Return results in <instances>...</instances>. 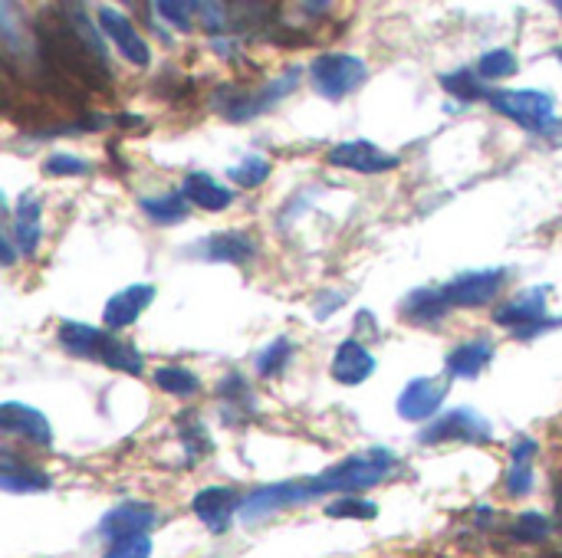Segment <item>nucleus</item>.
I'll return each mask as SVG.
<instances>
[{"label": "nucleus", "mask_w": 562, "mask_h": 558, "mask_svg": "<svg viewBox=\"0 0 562 558\" xmlns=\"http://www.w3.org/2000/svg\"><path fill=\"white\" fill-rule=\"evenodd\" d=\"M533 460H537V444L533 441H517L510 454V470H507V490L510 497H527L533 487Z\"/></svg>", "instance_id": "b1692460"}, {"label": "nucleus", "mask_w": 562, "mask_h": 558, "mask_svg": "<svg viewBox=\"0 0 562 558\" xmlns=\"http://www.w3.org/2000/svg\"><path fill=\"white\" fill-rule=\"evenodd\" d=\"M112 332H102V329H92L86 322H63L59 326V345L69 352V355H79V358H102V349L109 342Z\"/></svg>", "instance_id": "aec40b11"}, {"label": "nucleus", "mask_w": 562, "mask_h": 558, "mask_svg": "<svg viewBox=\"0 0 562 558\" xmlns=\"http://www.w3.org/2000/svg\"><path fill=\"white\" fill-rule=\"evenodd\" d=\"M0 487L7 493H46L49 490V477L33 470V467H20L7 451L0 454Z\"/></svg>", "instance_id": "4be33fe9"}, {"label": "nucleus", "mask_w": 562, "mask_h": 558, "mask_svg": "<svg viewBox=\"0 0 562 558\" xmlns=\"http://www.w3.org/2000/svg\"><path fill=\"white\" fill-rule=\"evenodd\" d=\"M181 194H184V201H191V204H198L201 210H211V214L227 210L231 201H234V191H227L224 184H217V181H214L211 174H204V171L188 174L184 184H181Z\"/></svg>", "instance_id": "6ab92c4d"}, {"label": "nucleus", "mask_w": 562, "mask_h": 558, "mask_svg": "<svg viewBox=\"0 0 562 558\" xmlns=\"http://www.w3.org/2000/svg\"><path fill=\"white\" fill-rule=\"evenodd\" d=\"M0 428H3L7 434L26 437V441L40 444V447H49V444H53V431H49L46 418H43L36 408H30V405L7 401V405L0 408Z\"/></svg>", "instance_id": "f3484780"}, {"label": "nucleus", "mask_w": 562, "mask_h": 558, "mask_svg": "<svg viewBox=\"0 0 562 558\" xmlns=\"http://www.w3.org/2000/svg\"><path fill=\"white\" fill-rule=\"evenodd\" d=\"M487 102L501 115H507L533 132H543L547 122H553V115H557V99L540 89H497L487 95Z\"/></svg>", "instance_id": "20e7f679"}, {"label": "nucleus", "mask_w": 562, "mask_h": 558, "mask_svg": "<svg viewBox=\"0 0 562 558\" xmlns=\"http://www.w3.org/2000/svg\"><path fill=\"white\" fill-rule=\"evenodd\" d=\"M217 395H221V401L231 411H254V395H250V388H247V382L240 375H227L221 382V391Z\"/></svg>", "instance_id": "f704fd0d"}, {"label": "nucleus", "mask_w": 562, "mask_h": 558, "mask_svg": "<svg viewBox=\"0 0 562 558\" xmlns=\"http://www.w3.org/2000/svg\"><path fill=\"white\" fill-rule=\"evenodd\" d=\"M520 66H517V56L510 53V49H491V53H484L481 56V62H477V76L481 79H507V76H514Z\"/></svg>", "instance_id": "2f4dec72"}, {"label": "nucleus", "mask_w": 562, "mask_h": 558, "mask_svg": "<svg viewBox=\"0 0 562 558\" xmlns=\"http://www.w3.org/2000/svg\"><path fill=\"white\" fill-rule=\"evenodd\" d=\"M372 375H375V358H372V352H369L366 345H359L356 339H349V342H342V345L336 349L333 378H336L339 385L356 388V385H362V382L372 378Z\"/></svg>", "instance_id": "a211bd4d"}, {"label": "nucleus", "mask_w": 562, "mask_h": 558, "mask_svg": "<svg viewBox=\"0 0 562 558\" xmlns=\"http://www.w3.org/2000/svg\"><path fill=\"white\" fill-rule=\"evenodd\" d=\"M13 260H16V253H13V237H10V230H3V266H13Z\"/></svg>", "instance_id": "a19ab883"}, {"label": "nucleus", "mask_w": 562, "mask_h": 558, "mask_svg": "<svg viewBox=\"0 0 562 558\" xmlns=\"http://www.w3.org/2000/svg\"><path fill=\"white\" fill-rule=\"evenodd\" d=\"M557 10H560V13H562V0H557Z\"/></svg>", "instance_id": "37998d69"}, {"label": "nucleus", "mask_w": 562, "mask_h": 558, "mask_svg": "<svg viewBox=\"0 0 562 558\" xmlns=\"http://www.w3.org/2000/svg\"><path fill=\"white\" fill-rule=\"evenodd\" d=\"M63 13H66V20H69V26L76 30V36L82 39V46L109 69V49H105V39H102V33L89 23V16H86V10L82 7H76V3H63Z\"/></svg>", "instance_id": "a878e982"}, {"label": "nucleus", "mask_w": 562, "mask_h": 558, "mask_svg": "<svg viewBox=\"0 0 562 558\" xmlns=\"http://www.w3.org/2000/svg\"><path fill=\"white\" fill-rule=\"evenodd\" d=\"M99 362H105L109 368L125 372V375H142V368H145V362H142L138 349H135L132 342L115 339V335H109V342H105V349H102V358H99Z\"/></svg>", "instance_id": "c85d7f7f"}, {"label": "nucleus", "mask_w": 562, "mask_h": 558, "mask_svg": "<svg viewBox=\"0 0 562 558\" xmlns=\"http://www.w3.org/2000/svg\"><path fill=\"white\" fill-rule=\"evenodd\" d=\"M326 516L329 520H375L379 506L369 500H359V497H342V500L326 506Z\"/></svg>", "instance_id": "72a5a7b5"}, {"label": "nucleus", "mask_w": 562, "mask_h": 558, "mask_svg": "<svg viewBox=\"0 0 562 558\" xmlns=\"http://www.w3.org/2000/svg\"><path fill=\"white\" fill-rule=\"evenodd\" d=\"M155 385L165 391V395H175V398H191L201 391V378L181 365H165L155 372Z\"/></svg>", "instance_id": "cd10ccee"}, {"label": "nucleus", "mask_w": 562, "mask_h": 558, "mask_svg": "<svg viewBox=\"0 0 562 558\" xmlns=\"http://www.w3.org/2000/svg\"><path fill=\"white\" fill-rule=\"evenodd\" d=\"M547 293H550L547 286H537V289H527V293L514 296L507 306L494 309V322L507 326V329H517V332H527V329L547 322Z\"/></svg>", "instance_id": "9b49d317"}, {"label": "nucleus", "mask_w": 562, "mask_h": 558, "mask_svg": "<svg viewBox=\"0 0 562 558\" xmlns=\"http://www.w3.org/2000/svg\"><path fill=\"white\" fill-rule=\"evenodd\" d=\"M7 230H10V237H13V243H16V250L23 257L36 253V247H40V201L23 197L20 207L13 210V224Z\"/></svg>", "instance_id": "412c9836"}, {"label": "nucleus", "mask_w": 562, "mask_h": 558, "mask_svg": "<svg viewBox=\"0 0 562 558\" xmlns=\"http://www.w3.org/2000/svg\"><path fill=\"white\" fill-rule=\"evenodd\" d=\"M194 10H198V3H175V0H158L155 3V13L165 16L178 30H191V13Z\"/></svg>", "instance_id": "e433bc0d"}, {"label": "nucleus", "mask_w": 562, "mask_h": 558, "mask_svg": "<svg viewBox=\"0 0 562 558\" xmlns=\"http://www.w3.org/2000/svg\"><path fill=\"white\" fill-rule=\"evenodd\" d=\"M43 171L46 174H56V178H69V174H86L89 171V164L82 161V158H76V155H49L46 161H43Z\"/></svg>", "instance_id": "4c0bfd02"}, {"label": "nucleus", "mask_w": 562, "mask_h": 558, "mask_svg": "<svg viewBox=\"0 0 562 558\" xmlns=\"http://www.w3.org/2000/svg\"><path fill=\"white\" fill-rule=\"evenodd\" d=\"M148 556H151V543H148V536L119 539V543H112V549L105 553V558H148Z\"/></svg>", "instance_id": "58836bf2"}, {"label": "nucleus", "mask_w": 562, "mask_h": 558, "mask_svg": "<svg viewBox=\"0 0 562 558\" xmlns=\"http://www.w3.org/2000/svg\"><path fill=\"white\" fill-rule=\"evenodd\" d=\"M151 299H155V286H148V283H132V286L119 289V293L105 303L102 322H105L109 329H125V326H132V322L151 306Z\"/></svg>", "instance_id": "2eb2a0df"}, {"label": "nucleus", "mask_w": 562, "mask_h": 558, "mask_svg": "<svg viewBox=\"0 0 562 558\" xmlns=\"http://www.w3.org/2000/svg\"><path fill=\"white\" fill-rule=\"evenodd\" d=\"M507 273L504 270H477V273H461L451 283L441 286V296L448 299V306L454 309H477L497 299L501 286H504Z\"/></svg>", "instance_id": "423d86ee"}, {"label": "nucleus", "mask_w": 562, "mask_h": 558, "mask_svg": "<svg viewBox=\"0 0 562 558\" xmlns=\"http://www.w3.org/2000/svg\"><path fill=\"white\" fill-rule=\"evenodd\" d=\"M290 355H293L290 339H277V342H270V345L260 352V358H257V372H260L263 378H277V375L290 365Z\"/></svg>", "instance_id": "473e14b6"}, {"label": "nucleus", "mask_w": 562, "mask_h": 558, "mask_svg": "<svg viewBox=\"0 0 562 558\" xmlns=\"http://www.w3.org/2000/svg\"><path fill=\"white\" fill-rule=\"evenodd\" d=\"M395 464H398L395 454L375 447V451L356 454V457L336 464L333 470H326L316 480V490H319V497L323 493H356V490H369V487L382 483L395 470Z\"/></svg>", "instance_id": "f03ea898"}, {"label": "nucleus", "mask_w": 562, "mask_h": 558, "mask_svg": "<svg viewBox=\"0 0 562 558\" xmlns=\"http://www.w3.org/2000/svg\"><path fill=\"white\" fill-rule=\"evenodd\" d=\"M191 253H198L207 263H234V266H244V263H250L257 257V243L250 237L237 234V230H224V234H211V237L198 240Z\"/></svg>", "instance_id": "ddd939ff"}, {"label": "nucleus", "mask_w": 562, "mask_h": 558, "mask_svg": "<svg viewBox=\"0 0 562 558\" xmlns=\"http://www.w3.org/2000/svg\"><path fill=\"white\" fill-rule=\"evenodd\" d=\"M36 46H40V59L49 72H56L59 79L89 86V89H102L112 76V69H105L76 36V30L69 26L63 7L46 10L36 20Z\"/></svg>", "instance_id": "f257e3e1"}, {"label": "nucleus", "mask_w": 562, "mask_h": 558, "mask_svg": "<svg viewBox=\"0 0 562 558\" xmlns=\"http://www.w3.org/2000/svg\"><path fill=\"white\" fill-rule=\"evenodd\" d=\"M448 391H451L448 378H415V382H408L402 398H398L402 421H428V418H435L441 411Z\"/></svg>", "instance_id": "1a4fd4ad"}, {"label": "nucleus", "mask_w": 562, "mask_h": 558, "mask_svg": "<svg viewBox=\"0 0 562 558\" xmlns=\"http://www.w3.org/2000/svg\"><path fill=\"white\" fill-rule=\"evenodd\" d=\"M99 30L119 46V53H122L128 62H135V66H148V62H151L148 43L138 36V30L132 26V20H128L125 13H119L115 7H102V10H99Z\"/></svg>", "instance_id": "9d476101"}, {"label": "nucleus", "mask_w": 562, "mask_h": 558, "mask_svg": "<svg viewBox=\"0 0 562 558\" xmlns=\"http://www.w3.org/2000/svg\"><path fill=\"white\" fill-rule=\"evenodd\" d=\"M326 161L342 168V171H359V174H382V171H392L398 168V155L379 148L375 141H366V138H356V141H339L326 151Z\"/></svg>", "instance_id": "0eeeda50"}, {"label": "nucleus", "mask_w": 562, "mask_h": 558, "mask_svg": "<svg viewBox=\"0 0 562 558\" xmlns=\"http://www.w3.org/2000/svg\"><path fill=\"white\" fill-rule=\"evenodd\" d=\"M138 207L145 210L148 220L155 224H178L188 217V204H184V194H161V197H142Z\"/></svg>", "instance_id": "bb28decb"}, {"label": "nucleus", "mask_w": 562, "mask_h": 558, "mask_svg": "<svg viewBox=\"0 0 562 558\" xmlns=\"http://www.w3.org/2000/svg\"><path fill=\"white\" fill-rule=\"evenodd\" d=\"M557 59H560V62H562V46H560V49H557Z\"/></svg>", "instance_id": "79ce46f5"}, {"label": "nucleus", "mask_w": 562, "mask_h": 558, "mask_svg": "<svg viewBox=\"0 0 562 558\" xmlns=\"http://www.w3.org/2000/svg\"><path fill=\"white\" fill-rule=\"evenodd\" d=\"M194 513L204 526H211L214 533H224L234 520V513H240L244 500L237 497V490H227V487H207L194 497Z\"/></svg>", "instance_id": "dca6fc26"}, {"label": "nucleus", "mask_w": 562, "mask_h": 558, "mask_svg": "<svg viewBox=\"0 0 562 558\" xmlns=\"http://www.w3.org/2000/svg\"><path fill=\"white\" fill-rule=\"evenodd\" d=\"M319 490H316V480L310 483H273V487H260L254 490L244 506H240V520L254 523L260 516H270L283 506H296V503H306V500H316Z\"/></svg>", "instance_id": "6e6552de"}, {"label": "nucleus", "mask_w": 562, "mask_h": 558, "mask_svg": "<svg viewBox=\"0 0 562 558\" xmlns=\"http://www.w3.org/2000/svg\"><path fill=\"white\" fill-rule=\"evenodd\" d=\"M270 168H273V164H270L263 155H247V158H244L240 164H234L227 174H231V181H234L237 187H247V191H250V187H260V184L270 178Z\"/></svg>", "instance_id": "7c9ffc66"}, {"label": "nucleus", "mask_w": 562, "mask_h": 558, "mask_svg": "<svg viewBox=\"0 0 562 558\" xmlns=\"http://www.w3.org/2000/svg\"><path fill=\"white\" fill-rule=\"evenodd\" d=\"M494 358V345L477 339V342H464L458 345L451 355H448V372L458 375V378H477Z\"/></svg>", "instance_id": "5701e85b"}, {"label": "nucleus", "mask_w": 562, "mask_h": 558, "mask_svg": "<svg viewBox=\"0 0 562 558\" xmlns=\"http://www.w3.org/2000/svg\"><path fill=\"white\" fill-rule=\"evenodd\" d=\"M310 72H313L316 92L326 95V99H346L369 76L366 62L359 56H352V53H323V56H316Z\"/></svg>", "instance_id": "7ed1b4c3"}, {"label": "nucleus", "mask_w": 562, "mask_h": 558, "mask_svg": "<svg viewBox=\"0 0 562 558\" xmlns=\"http://www.w3.org/2000/svg\"><path fill=\"white\" fill-rule=\"evenodd\" d=\"M441 86H445L451 95H458L461 102H477V99H487V95H491V92H484L477 69H454V72H445V76H441Z\"/></svg>", "instance_id": "c756f323"}, {"label": "nucleus", "mask_w": 562, "mask_h": 558, "mask_svg": "<svg viewBox=\"0 0 562 558\" xmlns=\"http://www.w3.org/2000/svg\"><path fill=\"white\" fill-rule=\"evenodd\" d=\"M448 309H451V306H448V299L441 296V289H415V293L405 296V303H402L405 319H412V322H418V326L438 322Z\"/></svg>", "instance_id": "393cba45"}, {"label": "nucleus", "mask_w": 562, "mask_h": 558, "mask_svg": "<svg viewBox=\"0 0 562 558\" xmlns=\"http://www.w3.org/2000/svg\"><path fill=\"white\" fill-rule=\"evenodd\" d=\"M201 437H204V428H201V421L191 418V431L188 428L181 431V441L191 447V454H207L211 451V441H201Z\"/></svg>", "instance_id": "ea45409f"}, {"label": "nucleus", "mask_w": 562, "mask_h": 558, "mask_svg": "<svg viewBox=\"0 0 562 558\" xmlns=\"http://www.w3.org/2000/svg\"><path fill=\"white\" fill-rule=\"evenodd\" d=\"M491 434H494V431H491V421H487V418H481V414L471 411V408H454V411H448L445 418L431 421V424L418 434V441H422V444H445V441L487 444Z\"/></svg>", "instance_id": "39448f33"}, {"label": "nucleus", "mask_w": 562, "mask_h": 558, "mask_svg": "<svg viewBox=\"0 0 562 558\" xmlns=\"http://www.w3.org/2000/svg\"><path fill=\"white\" fill-rule=\"evenodd\" d=\"M296 82H300V72L296 69H290V72H283L280 79H273L267 89H260V92H254V95H234L231 99V105L227 109H221L231 122H247V118H254V115H260V112H267V109H273L290 89H296Z\"/></svg>", "instance_id": "f8f14e48"}, {"label": "nucleus", "mask_w": 562, "mask_h": 558, "mask_svg": "<svg viewBox=\"0 0 562 558\" xmlns=\"http://www.w3.org/2000/svg\"><path fill=\"white\" fill-rule=\"evenodd\" d=\"M155 523H158L155 506H148V503H122V506H115V510L102 520L99 533H102L105 539L119 543V539L145 536Z\"/></svg>", "instance_id": "4468645a"}, {"label": "nucleus", "mask_w": 562, "mask_h": 558, "mask_svg": "<svg viewBox=\"0 0 562 558\" xmlns=\"http://www.w3.org/2000/svg\"><path fill=\"white\" fill-rule=\"evenodd\" d=\"M510 533H514V539H520V543H543V539L550 536V520L540 516V513H524Z\"/></svg>", "instance_id": "c9c22d12"}]
</instances>
